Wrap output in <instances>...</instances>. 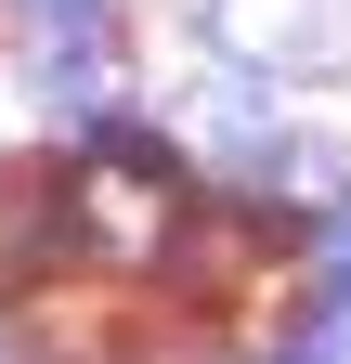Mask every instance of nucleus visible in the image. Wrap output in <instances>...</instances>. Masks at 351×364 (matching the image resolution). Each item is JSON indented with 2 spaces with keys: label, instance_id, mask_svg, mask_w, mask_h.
Returning a JSON list of instances; mask_svg holds the SVG:
<instances>
[{
  "label": "nucleus",
  "instance_id": "1",
  "mask_svg": "<svg viewBox=\"0 0 351 364\" xmlns=\"http://www.w3.org/2000/svg\"><path fill=\"white\" fill-rule=\"evenodd\" d=\"M65 221H78V247L92 260H156L169 247V169H156V144H130V130H104V156L65 182Z\"/></svg>",
  "mask_w": 351,
  "mask_h": 364
},
{
  "label": "nucleus",
  "instance_id": "2",
  "mask_svg": "<svg viewBox=\"0 0 351 364\" xmlns=\"http://www.w3.org/2000/svg\"><path fill=\"white\" fill-rule=\"evenodd\" d=\"M208 26H222L247 65H325L351 39V0H208Z\"/></svg>",
  "mask_w": 351,
  "mask_h": 364
},
{
  "label": "nucleus",
  "instance_id": "3",
  "mask_svg": "<svg viewBox=\"0 0 351 364\" xmlns=\"http://www.w3.org/2000/svg\"><path fill=\"white\" fill-rule=\"evenodd\" d=\"M195 144H208V169H222V182H260V169H274V144H286V117L260 105V78H208Z\"/></svg>",
  "mask_w": 351,
  "mask_h": 364
},
{
  "label": "nucleus",
  "instance_id": "4",
  "mask_svg": "<svg viewBox=\"0 0 351 364\" xmlns=\"http://www.w3.org/2000/svg\"><path fill=\"white\" fill-rule=\"evenodd\" d=\"M26 14L53 26V39H104V14H117V0H26Z\"/></svg>",
  "mask_w": 351,
  "mask_h": 364
}]
</instances>
